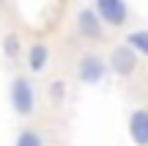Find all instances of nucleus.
<instances>
[{"mask_svg": "<svg viewBox=\"0 0 148 146\" xmlns=\"http://www.w3.org/2000/svg\"><path fill=\"white\" fill-rule=\"evenodd\" d=\"M107 61H110L107 69H112L118 77H132L134 72L140 69V55L134 53L129 44H118V47H112Z\"/></svg>", "mask_w": 148, "mask_h": 146, "instance_id": "7ed1b4c3", "label": "nucleus"}, {"mask_svg": "<svg viewBox=\"0 0 148 146\" xmlns=\"http://www.w3.org/2000/svg\"><path fill=\"white\" fill-rule=\"evenodd\" d=\"M49 94H52V99L55 102H63V97H66V86H63V80H55L52 83V88H49Z\"/></svg>", "mask_w": 148, "mask_h": 146, "instance_id": "9b49d317", "label": "nucleus"}, {"mask_svg": "<svg viewBox=\"0 0 148 146\" xmlns=\"http://www.w3.org/2000/svg\"><path fill=\"white\" fill-rule=\"evenodd\" d=\"M104 75H107V64L99 58V55L85 53L82 58H79V64H77L79 83H85V86H99V83L104 80Z\"/></svg>", "mask_w": 148, "mask_h": 146, "instance_id": "20e7f679", "label": "nucleus"}, {"mask_svg": "<svg viewBox=\"0 0 148 146\" xmlns=\"http://www.w3.org/2000/svg\"><path fill=\"white\" fill-rule=\"evenodd\" d=\"M123 44H129L137 55H145V58H148V28H145V30L126 33V42H123Z\"/></svg>", "mask_w": 148, "mask_h": 146, "instance_id": "6e6552de", "label": "nucleus"}, {"mask_svg": "<svg viewBox=\"0 0 148 146\" xmlns=\"http://www.w3.org/2000/svg\"><path fill=\"white\" fill-rule=\"evenodd\" d=\"M11 105L19 116H33L36 110V88L27 77H14L11 80Z\"/></svg>", "mask_w": 148, "mask_h": 146, "instance_id": "f257e3e1", "label": "nucleus"}, {"mask_svg": "<svg viewBox=\"0 0 148 146\" xmlns=\"http://www.w3.org/2000/svg\"><path fill=\"white\" fill-rule=\"evenodd\" d=\"M129 138H132L134 146H148V110L145 108H137L129 113Z\"/></svg>", "mask_w": 148, "mask_h": 146, "instance_id": "423d86ee", "label": "nucleus"}, {"mask_svg": "<svg viewBox=\"0 0 148 146\" xmlns=\"http://www.w3.org/2000/svg\"><path fill=\"white\" fill-rule=\"evenodd\" d=\"M0 3H3V0H0Z\"/></svg>", "mask_w": 148, "mask_h": 146, "instance_id": "f8f14e48", "label": "nucleus"}, {"mask_svg": "<svg viewBox=\"0 0 148 146\" xmlns=\"http://www.w3.org/2000/svg\"><path fill=\"white\" fill-rule=\"evenodd\" d=\"M77 33L82 39H90V42H96V39H101V33H104V25H101V19L96 17L93 8H79L77 11Z\"/></svg>", "mask_w": 148, "mask_h": 146, "instance_id": "39448f33", "label": "nucleus"}, {"mask_svg": "<svg viewBox=\"0 0 148 146\" xmlns=\"http://www.w3.org/2000/svg\"><path fill=\"white\" fill-rule=\"evenodd\" d=\"M14 146H44V138L38 135L36 130H22L19 135H16Z\"/></svg>", "mask_w": 148, "mask_h": 146, "instance_id": "1a4fd4ad", "label": "nucleus"}, {"mask_svg": "<svg viewBox=\"0 0 148 146\" xmlns=\"http://www.w3.org/2000/svg\"><path fill=\"white\" fill-rule=\"evenodd\" d=\"M93 11L107 28H123L129 19L126 0H93Z\"/></svg>", "mask_w": 148, "mask_h": 146, "instance_id": "f03ea898", "label": "nucleus"}, {"mask_svg": "<svg viewBox=\"0 0 148 146\" xmlns=\"http://www.w3.org/2000/svg\"><path fill=\"white\" fill-rule=\"evenodd\" d=\"M3 53L8 55V58H16V55H19V36H16V33H8V36L3 39Z\"/></svg>", "mask_w": 148, "mask_h": 146, "instance_id": "9d476101", "label": "nucleus"}, {"mask_svg": "<svg viewBox=\"0 0 148 146\" xmlns=\"http://www.w3.org/2000/svg\"><path fill=\"white\" fill-rule=\"evenodd\" d=\"M49 64V47L41 42H36L30 50H27V66H30V72H44Z\"/></svg>", "mask_w": 148, "mask_h": 146, "instance_id": "0eeeda50", "label": "nucleus"}]
</instances>
